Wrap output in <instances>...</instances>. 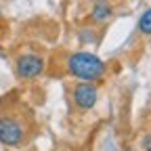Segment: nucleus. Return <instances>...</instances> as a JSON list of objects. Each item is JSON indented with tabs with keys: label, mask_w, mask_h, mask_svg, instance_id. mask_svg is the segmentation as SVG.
<instances>
[{
	"label": "nucleus",
	"mask_w": 151,
	"mask_h": 151,
	"mask_svg": "<svg viewBox=\"0 0 151 151\" xmlns=\"http://www.w3.org/2000/svg\"><path fill=\"white\" fill-rule=\"evenodd\" d=\"M113 15V4L107 2V0H101V2H94V9L90 11V21L92 23H105L109 21Z\"/></svg>",
	"instance_id": "nucleus-5"
},
{
	"label": "nucleus",
	"mask_w": 151,
	"mask_h": 151,
	"mask_svg": "<svg viewBox=\"0 0 151 151\" xmlns=\"http://www.w3.org/2000/svg\"><path fill=\"white\" fill-rule=\"evenodd\" d=\"M92 2H101V0H92Z\"/></svg>",
	"instance_id": "nucleus-8"
},
{
	"label": "nucleus",
	"mask_w": 151,
	"mask_h": 151,
	"mask_svg": "<svg viewBox=\"0 0 151 151\" xmlns=\"http://www.w3.org/2000/svg\"><path fill=\"white\" fill-rule=\"evenodd\" d=\"M73 94V103L80 111H90L99 101V88L92 82H78L71 90Z\"/></svg>",
	"instance_id": "nucleus-4"
},
{
	"label": "nucleus",
	"mask_w": 151,
	"mask_h": 151,
	"mask_svg": "<svg viewBox=\"0 0 151 151\" xmlns=\"http://www.w3.org/2000/svg\"><path fill=\"white\" fill-rule=\"evenodd\" d=\"M141 147H143L145 151H151V134H147V137L141 139Z\"/></svg>",
	"instance_id": "nucleus-7"
},
{
	"label": "nucleus",
	"mask_w": 151,
	"mask_h": 151,
	"mask_svg": "<svg viewBox=\"0 0 151 151\" xmlns=\"http://www.w3.org/2000/svg\"><path fill=\"white\" fill-rule=\"evenodd\" d=\"M139 32L143 36H151V9H147L141 17H139V23H137Z\"/></svg>",
	"instance_id": "nucleus-6"
},
{
	"label": "nucleus",
	"mask_w": 151,
	"mask_h": 151,
	"mask_svg": "<svg viewBox=\"0 0 151 151\" xmlns=\"http://www.w3.org/2000/svg\"><path fill=\"white\" fill-rule=\"evenodd\" d=\"M25 141V128L13 116L0 118V143L6 147H21Z\"/></svg>",
	"instance_id": "nucleus-2"
},
{
	"label": "nucleus",
	"mask_w": 151,
	"mask_h": 151,
	"mask_svg": "<svg viewBox=\"0 0 151 151\" xmlns=\"http://www.w3.org/2000/svg\"><path fill=\"white\" fill-rule=\"evenodd\" d=\"M15 71L21 80H36L44 73V59L34 52L21 55L15 63Z\"/></svg>",
	"instance_id": "nucleus-3"
},
{
	"label": "nucleus",
	"mask_w": 151,
	"mask_h": 151,
	"mask_svg": "<svg viewBox=\"0 0 151 151\" xmlns=\"http://www.w3.org/2000/svg\"><path fill=\"white\" fill-rule=\"evenodd\" d=\"M67 73L80 82H99L105 78L107 65L103 59H99L94 52L78 50L67 57Z\"/></svg>",
	"instance_id": "nucleus-1"
}]
</instances>
